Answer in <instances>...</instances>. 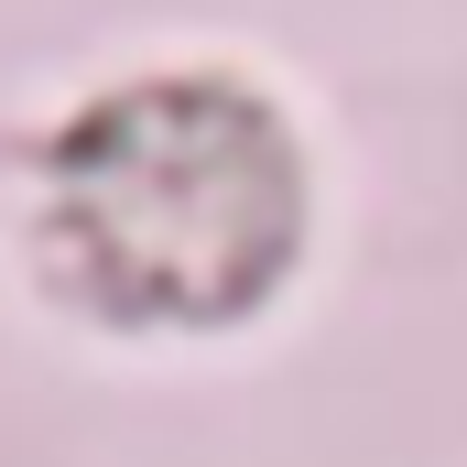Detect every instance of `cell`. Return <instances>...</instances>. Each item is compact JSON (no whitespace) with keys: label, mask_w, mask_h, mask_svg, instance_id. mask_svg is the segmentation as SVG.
I'll list each match as a JSON object with an SVG mask.
<instances>
[{"label":"cell","mask_w":467,"mask_h":467,"mask_svg":"<svg viewBox=\"0 0 467 467\" xmlns=\"http://www.w3.org/2000/svg\"><path fill=\"white\" fill-rule=\"evenodd\" d=\"M305 239L283 119L229 77L119 88L44 152V261L119 327L250 316Z\"/></svg>","instance_id":"cell-1"}]
</instances>
